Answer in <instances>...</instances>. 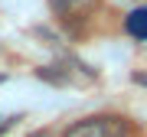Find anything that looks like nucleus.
<instances>
[{
  "instance_id": "f257e3e1",
  "label": "nucleus",
  "mask_w": 147,
  "mask_h": 137,
  "mask_svg": "<svg viewBox=\"0 0 147 137\" xmlns=\"http://www.w3.org/2000/svg\"><path fill=\"white\" fill-rule=\"evenodd\" d=\"M127 121L124 118H85V121L69 124L62 137H127Z\"/></svg>"
},
{
  "instance_id": "f03ea898",
  "label": "nucleus",
  "mask_w": 147,
  "mask_h": 137,
  "mask_svg": "<svg viewBox=\"0 0 147 137\" xmlns=\"http://www.w3.org/2000/svg\"><path fill=\"white\" fill-rule=\"evenodd\" d=\"M124 30L137 42H147V7H137V10H131L124 16Z\"/></svg>"
},
{
  "instance_id": "7ed1b4c3",
  "label": "nucleus",
  "mask_w": 147,
  "mask_h": 137,
  "mask_svg": "<svg viewBox=\"0 0 147 137\" xmlns=\"http://www.w3.org/2000/svg\"><path fill=\"white\" fill-rule=\"evenodd\" d=\"M13 124H16V114H13V118H0V134H3V131H10Z\"/></svg>"
}]
</instances>
